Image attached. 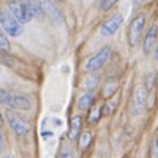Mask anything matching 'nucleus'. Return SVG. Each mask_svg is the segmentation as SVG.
<instances>
[{
    "mask_svg": "<svg viewBox=\"0 0 158 158\" xmlns=\"http://www.w3.org/2000/svg\"><path fill=\"white\" fill-rule=\"evenodd\" d=\"M6 115H8L10 127H11L13 131H15V135L19 136V138L27 136V133L30 131V125H29V122L25 120V118H22L21 115L15 114V112H8Z\"/></svg>",
    "mask_w": 158,
    "mask_h": 158,
    "instance_id": "6",
    "label": "nucleus"
},
{
    "mask_svg": "<svg viewBox=\"0 0 158 158\" xmlns=\"http://www.w3.org/2000/svg\"><path fill=\"white\" fill-rule=\"evenodd\" d=\"M156 36H158V27H156V24H153L147 30L146 38H144V52H146V54H149V52L153 49V46L156 43Z\"/></svg>",
    "mask_w": 158,
    "mask_h": 158,
    "instance_id": "10",
    "label": "nucleus"
},
{
    "mask_svg": "<svg viewBox=\"0 0 158 158\" xmlns=\"http://www.w3.org/2000/svg\"><path fill=\"white\" fill-rule=\"evenodd\" d=\"M92 142V135L89 133V131H84V133H81V136H79V141H77V146L81 150H85Z\"/></svg>",
    "mask_w": 158,
    "mask_h": 158,
    "instance_id": "14",
    "label": "nucleus"
},
{
    "mask_svg": "<svg viewBox=\"0 0 158 158\" xmlns=\"http://www.w3.org/2000/svg\"><path fill=\"white\" fill-rule=\"evenodd\" d=\"M60 158H73V153L71 152H63Z\"/></svg>",
    "mask_w": 158,
    "mask_h": 158,
    "instance_id": "22",
    "label": "nucleus"
},
{
    "mask_svg": "<svg viewBox=\"0 0 158 158\" xmlns=\"http://www.w3.org/2000/svg\"><path fill=\"white\" fill-rule=\"evenodd\" d=\"M155 60H158V48L155 49Z\"/></svg>",
    "mask_w": 158,
    "mask_h": 158,
    "instance_id": "23",
    "label": "nucleus"
},
{
    "mask_svg": "<svg viewBox=\"0 0 158 158\" xmlns=\"http://www.w3.org/2000/svg\"><path fill=\"white\" fill-rule=\"evenodd\" d=\"M109 57H111V48L106 46V48H103L100 52H97L95 56H92L85 62V70L87 71H97V70H100L101 67L106 65V62L109 60Z\"/></svg>",
    "mask_w": 158,
    "mask_h": 158,
    "instance_id": "5",
    "label": "nucleus"
},
{
    "mask_svg": "<svg viewBox=\"0 0 158 158\" xmlns=\"http://www.w3.org/2000/svg\"><path fill=\"white\" fill-rule=\"evenodd\" d=\"M150 153H152V158H158V135H156V136L153 138V141H152Z\"/></svg>",
    "mask_w": 158,
    "mask_h": 158,
    "instance_id": "20",
    "label": "nucleus"
},
{
    "mask_svg": "<svg viewBox=\"0 0 158 158\" xmlns=\"http://www.w3.org/2000/svg\"><path fill=\"white\" fill-rule=\"evenodd\" d=\"M84 85H85V89L90 90V92L95 90V89L98 87V77H97V76H89V77H85Z\"/></svg>",
    "mask_w": 158,
    "mask_h": 158,
    "instance_id": "17",
    "label": "nucleus"
},
{
    "mask_svg": "<svg viewBox=\"0 0 158 158\" xmlns=\"http://www.w3.org/2000/svg\"><path fill=\"white\" fill-rule=\"evenodd\" d=\"M101 115H103V114H101V109L94 106V109H92V111H90V114H89V122H90V123L98 122V118H100Z\"/></svg>",
    "mask_w": 158,
    "mask_h": 158,
    "instance_id": "18",
    "label": "nucleus"
},
{
    "mask_svg": "<svg viewBox=\"0 0 158 158\" xmlns=\"http://www.w3.org/2000/svg\"><path fill=\"white\" fill-rule=\"evenodd\" d=\"M6 32L3 29H0V51H3V52H8L11 49V44H10V40L6 38L5 35Z\"/></svg>",
    "mask_w": 158,
    "mask_h": 158,
    "instance_id": "15",
    "label": "nucleus"
},
{
    "mask_svg": "<svg viewBox=\"0 0 158 158\" xmlns=\"http://www.w3.org/2000/svg\"><path fill=\"white\" fill-rule=\"evenodd\" d=\"M81 125H82V118H81V115H74V117L71 118L70 133H68V136H70L71 139H76V138H77L79 131H81Z\"/></svg>",
    "mask_w": 158,
    "mask_h": 158,
    "instance_id": "12",
    "label": "nucleus"
},
{
    "mask_svg": "<svg viewBox=\"0 0 158 158\" xmlns=\"http://www.w3.org/2000/svg\"><path fill=\"white\" fill-rule=\"evenodd\" d=\"M146 100H147V89L146 87H136L135 94H133V98H131V111H133L135 115H139L146 106Z\"/></svg>",
    "mask_w": 158,
    "mask_h": 158,
    "instance_id": "7",
    "label": "nucleus"
},
{
    "mask_svg": "<svg viewBox=\"0 0 158 158\" xmlns=\"http://www.w3.org/2000/svg\"><path fill=\"white\" fill-rule=\"evenodd\" d=\"M122 22H123V16L120 15V13H117V15L111 16L108 21L103 22V25H101V35H103V36H111V35H114V33L118 30V27L122 25Z\"/></svg>",
    "mask_w": 158,
    "mask_h": 158,
    "instance_id": "8",
    "label": "nucleus"
},
{
    "mask_svg": "<svg viewBox=\"0 0 158 158\" xmlns=\"http://www.w3.org/2000/svg\"><path fill=\"white\" fill-rule=\"evenodd\" d=\"M144 25H146V16L139 15L131 21L130 27H128V43L130 46H136L139 43V40L144 32Z\"/></svg>",
    "mask_w": 158,
    "mask_h": 158,
    "instance_id": "3",
    "label": "nucleus"
},
{
    "mask_svg": "<svg viewBox=\"0 0 158 158\" xmlns=\"http://www.w3.org/2000/svg\"><path fill=\"white\" fill-rule=\"evenodd\" d=\"M54 2H59V3H62V2H65V0H54Z\"/></svg>",
    "mask_w": 158,
    "mask_h": 158,
    "instance_id": "26",
    "label": "nucleus"
},
{
    "mask_svg": "<svg viewBox=\"0 0 158 158\" xmlns=\"http://www.w3.org/2000/svg\"><path fill=\"white\" fill-rule=\"evenodd\" d=\"M2 158H11V156H10V155H8V153H5V155H3V156H2Z\"/></svg>",
    "mask_w": 158,
    "mask_h": 158,
    "instance_id": "25",
    "label": "nucleus"
},
{
    "mask_svg": "<svg viewBox=\"0 0 158 158\" xmlns=\"http://www.w3.org/2000/svg\"><path fill=\"white\" fill-rule=\"evenodd\" d=\"M24 3L27 5V8L30 10L33 18L41 19L44 16V8H43V2H41V0H24Z\"/></svg>",
    "mask_w": 158,
    "mask_h": 158,
    "instance_id": "11",
    "label": "nucleus"
},
{
    "mask_svg": "<svg viewBox=\"0 0 158 158\" xmlns=\"http://www.w3.org/2000/svg\"><path fill=\"white\" fill-rule=\"evenodd\" d=\"M5 146V138H3V133H2V130H0V150L3 149Z\"/></svg>",
    "mask_w": 158,
    "mask_h": 158,
    "instance_id": "21",
    "label": "nucleus"
},
{
    "mask_svg": "<svg viewBox=\"0 0 158 158\" xmlns=\"http://www.w3.org/2000/svg\"><path fill=\"white\" fill-rule=\"evenodd\" d=\"M8 10L11 11V15L15 16L21 24H27L33 19V15L30 13V10L27 8L24 2H18V0H11L10 5H8Z\"/></svg>",
    "mask_w": 158,
    "mask_h": 158,
    "instance_id": "4",
    "label": "nucleus"
},
{
    "mask_svg": "<svg viewBox=\"0 0 158 158\" xmlns=\"http://www.w3.org/2000/svg\"><path fill=\"white\" fill-rule=\"evenodd\" d=\"M77 106H79V109H81V111L90 109L92 106H94V95H92V94L82 95L81 98H79V101H77Z\"/></svg>",
    "mask_w": 158,
    "mask_h": 158,
    "instance_id": "13",
    "label": "nucleus"
},
{
    "mask_svg": "<svg viewBox=\"0 0 158 158\" xmlns=\"http://www.w3.org/2000/svg\"><path fill=\"white\" fill-rule=\"evenodd\" d=\"M117 84L115 82H108L106 85H104V90H103V97L104 98H109V97H112L114 94H115V90H117Z\"/></svg>",
    "mask_w": 158,
    "mask_h": 158,
    "instance_id": "16",
    "label": "nucleus"
},
{
    "mask_svg": "<svg viewBox=\"0 0 158 158\" xmlns=\"http://www.w3.org/2000/svg\"><path fill=\"white\" fill-rule=\"evenodd\" d=\"M0 25L11 36H21L24 32V27H22L24 24H21L13 16L10 10H0Z\"/></svg>",
    "mask_w": 158,
    "mask_h": 158,
    "instance_id": "2",
    "label": "nucleus"
},
{
    "mask_svg": "<svg viewBox=\"0 0 158 158\" xmlns=\"http://www.w3.org/2000/svg\"><path fill=\"white\" fill-rule=\"evenodd\" d=\"M3 123V117H2V114H0V125Z\"/></svg>",
    "mask_w": 158,
    "mask_h": 158,
    "instance_id": "24",
    "label": "nucleus"
},
{
    "mask_svg": "<svg viewBox=\"0 0 158 158\" xmlns=\"http://www.w3.org/2000/svg\"><path fill=\"white\" fill-rule=\"evenodd\" d=\"M117 2H118V0H101L100 8H101L103 11H108V10H111V8H112Z\"/></svg>",
    "mask_w": 158,
    "mask_h": 158,
    "instance_id": "19",
    "label": "nucleus"
},
{
    "mask_svg": "<svg viewBox=\"0 0 158 158\" xmlns=\"http://www.w3.org/2000/svg\"><path fill=\"white\" fill-rule=\"evenodd\" d=\"M43 8H44V15L52 21V22H63V15L59 10V6L56 5L54 0H43Z\"/></svg>",
    "mask_w": 158,
    "mask_h": 158,
    "instance_id": "9",
    "label": "nucleus"
},
{
    "mask_svg": "<svg viewBox=\"0 0 158 158\" xmlns=\"http://www.w3.org/2000/svg\"><path fill=\"white\" fill-rule=\"evenodd\" d=\"M0 103H3L8 108H15L21 111H29L32 108V100L27 95L5 89H0Z\"/></svg>",
    "mask_w": 158,
    "mask_h": 158,
    "instance_id": "1",
    "label": "nucleus"
}]
</instances>
